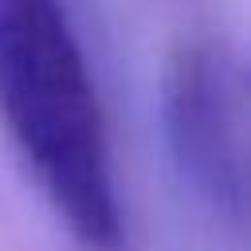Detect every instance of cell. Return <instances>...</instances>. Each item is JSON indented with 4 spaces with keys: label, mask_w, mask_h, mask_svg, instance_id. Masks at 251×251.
<instances>
[{
    "label": "cell",
    "mask_w": 251,
    "mask_h": 251,
    "mask_svg": "<svg viewBox=\"0 0 251 251\" xmlns=\"http://www.w3.org/2000/svg\"><path fill=\"white\" fill-rule=\"evenodd\" d=\"M0 126L86 251L126 243L98 82L67 0H0Z\"/></svg>",
    "instance_id": "cell-1"
},
{
    "label": "cell",
    "mask_w": 251,
    "mask_h": 251,
    "mask_svg": "<svg viewBox=\"0 0 251 251\" xmlns=\"http://www.w3.org/2000/svg\"><path fill=\"white\" fill-rule=\"evenodd\" d=\"M161 129L184 188L239 231L247 216V71L231 43L196 35L169 51Z\"/></svg>",
    "instance_id": "cell-2"
}]
</instances>
